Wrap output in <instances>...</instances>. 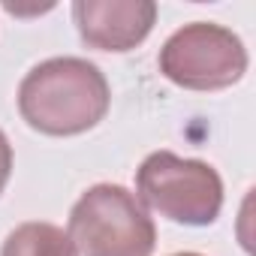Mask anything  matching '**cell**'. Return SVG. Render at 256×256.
I'll return each instance as SVG.
<instances>
[{
    "label": "cell",
    "instance_id": "5",
    "mask_svg": "<svg viewBox=\"0 0 256 256\" xmlns=\"http://www.w3.org/2000/svg\"><path fill=\"white\" fill-rule=\"evenodd\" d=\"M154 0H76L78 36L96 52H133L157 24Z\"/></svg>",
    "mask_w": 256,
    "mask_h": 256
},
{
    "label": "cell",
    "instance_id": "1",
    "mask_svg": "<svg viewBox=\"0 0 256 256\" xmlns=\"http://www.w3.org/2000/svg\"><path fill=\"white\" fill-rule=\"evenodd\" d=\"M112 88L102 70L84 58H48L30 66L18 84V112L42 136H82L106 118Z\"/></svg>",
    "mask_w": 256,
    "mask_h": 256
},
{
    "label": "cell",
    "instance_id": "4",
    "mask_svg": "<svg viewBox=\"0 0 256 256\" xmlns=\"http://www.w3.org/2000/svg\"><path fill=\"white\" fill-rule=\"evenodd\" d=\"M247 48L241 36L217 22H190L160 48V72L184 90H223L244 78Z\"/></svg>",
    "mask_w": 256,
    "mask_h": 256
},
{
    "label": "cell",
    "instance_id": "3",
    "mask_svg": "<svg viewBox=\"0 0 256 256\" xmlns=\"http://www.w3.org/2000/svg\"><path fill=\"white\" fill-rule=\"evenodd\" d=\"M136 199L172 223L208 226L223 208V178L205 160L154 151L136 172Z\"/></svg>",
    "mask_w": 256,
    "mask_h": 256
},
{
    "label": "cell",
    "instance_id": "7",
    "mask_svg": "<svg viewBox=\"0 0 256 256\" xmlns=\"http://www.w3.org/2000/svg\"><path fill=\"white\" fill-rule=\"evenodd\" d=\"M10 175H12V145H10L6 133L0 130V193L10 184Z\"/></svg>",
    "mask_w": 256,
    "mask_h": 256
},
{
    "label": "cell",
    "instance_id": "2",
    "mask_svg": "<svg viewBox=\"0 0 256 256\" xmlns=\"http://www.w3.org/2000/svg\"><path fill=\"white\" fill-rule=\"evenodd\" d=\"M66 235L78 256H151L157 247L154 217L120 184L88 187L70 211Z\"/></svg>",
    "mask_w": 256,
    "mask_h": 256
},
{
    "label": "cell",
    "instance_id": "8",
    "mask_svg": "<svg viewBox=\"0 0 256 256\" xmlns=\"http://www.w3.org/2000/svg\"><path fill=\"white\" fill-rule=\"evenodd\" d=\"M172 256H202V253H193V250H184V253H172Z\"/></svg>",
    "mask_w": 256,
    "mask_h": 256
},
{
    "label": "cell",
    "instance_id": "6",
    "mask_svg": "<svg viewBox=\"0 0 256 256\" xmlns=\"http://www.w3.org/2000/svg\"><path fill=\"white\" fill-rule=\"evenodd\" d=\"M0 256H78V250L60 226L46 220H28L6 235Z\"/></svg>",
    "mask_w": 256,
    "mask_h": 256
}]
</instances>
